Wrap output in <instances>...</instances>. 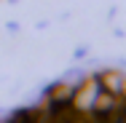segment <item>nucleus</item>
<instances>
[{"label":"nucleus","mask_w":126,"mask_h":123,"mask_svg":"<svg viewBox=\"0 0 126 123\" xmlns=\"http://www.w3.org/2000/svg\"><path fill=\"white\" fill-rule=\"evenodd\" d=\"M97 94H99V83H97V78H89V80H83V83H80V88H78V91H73V102H70V107H73L75 112L89 115V112H91V107H94Z\"/></svg>","instance_id":"nucleus-1"},{"label":"nucleus","mask_w":126,"mask_h":123,"mask_svg":"<svg viewBox=\"0 0 126 123\" xmlns=\"http://www.w3.org/2000/svg\"><path fill=\"white\" fill-rule=\"evenodd\" d=\"M99 83V91H107V94H121L124 91V75L115 72V70H107L97 78Z\"/></svg>","instance_id":"nucleus-2"}]
</instances>
